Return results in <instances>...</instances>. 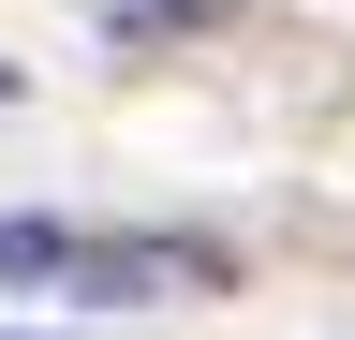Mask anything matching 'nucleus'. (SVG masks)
<instances>
[{"label": "nucleus", "instance_id": "obj_2", "mask_svg": "<svg viewBox=\"0 0 355 340\" xmlns=\"http://www.w3.org/2000/svg\"><path fill=\"white\" fill-rule=\"evenodd\" d=\"M104 15H133V30H163V15H207V0H104Z\"/></svg>", "mask_w": 355, "mask_h": 340}, {"label": "nucleus", "instance_id": "obj_3", "mask_svg": "<svg viewBox=\"0 0 355 340\" xmlns=\"http://www.w3.org/2000/svg\"><path fill=\"white\" fill-rule=\"evenodd\" d=\"M0 89H15V60H0Z\"/></svg>", "mask_w": 355, "mask_h": 340}, {"label": "nucleus", "instance_id": "obj_1", "mask_svg": "<svg viewBox=\"0 0 355 340\" xmlns=\"http://www.w3.org/2000/svg\"><path fill=\"white\" fill-rule=\"evenodd\" d=\"M15 296H89V311H148V296H237L222 237H104V222H0Z\"/></svg>", "mask_w": 355, "mask_h": 340}]
</instances>
